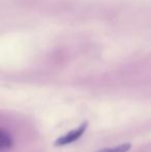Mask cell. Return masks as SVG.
Wrapping results in <instances>:
<instances>
[{
	"label": "cell",
	"mask_w": 151,
	"mask_h": 152,
	"mask_svg": "<svg viewBox=\"0 0 151 152\" xmlns=\"http://www.w3.org/2000/svg\"><path fill=\"white\" fill-rule=\"evenodd\" d=\"M87 126H88V122H84V123L81 124L77 129L71 130V132H67L66 134H64V136L57 139V140L55 141L54 145L55 146H64V145L71 144V143L75 142V141H77L79 138H81V137L83 136V134H84L85 130H86Z\"/></svg>",
	"instance_id": "1"
},
{
	"label": "cell",
	"mask_w": 151,
	"mask_h": 152,
	"mask_svg": "<svg viewBox=\"0 0 151 152\" xmlns=\"http://www.w3.org/2000/svg\"><path fill=\"white\" fill-rule=\"evenodd\" d=\"M12 146V139L8 132L4 129L0 130V148L9 149Z\"/></svg>",
	"instance_id": "2"
},
{
	"label": "cell",
	"mask_w": 151,
	"mask_h": 152,
	"mask_svg": "<svg viewBox=\"0 0 151 152\" xmlns=\"http://www.w3.org/2000/svg\"><path fill=\"white\" fill-rule=\"evenodd\" d=\"M129 149H131V144L124 143V144H121L117 147H114V148H105L96 152H127Z\"/></svg>",
	"instance_id": "3"
}]
</instances>
